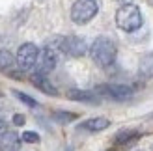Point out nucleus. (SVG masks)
<instances>
[{
  "instance_id": "5",
  "label": "nucleus",
  "mask_w": 153,
  "mask_h": 151,
  "mask_svg": "<svg viewBox=\"0 0 153 151\" xmlns=\"http://www.w3.org/2000/svg\"><path fill=\"white\" fill-rule=\"evenodd\" d=\"M39 60V49L34 43H25L21 45L17 50V65L22 71H28L36 65V62Z\"/></svg>"
},
{
  "instance_id": "17",
  "label": "nucleus",
  "mask_w": 153,
  "mask_h": 151,
  "mask_svg": "<svg viewBox=\"0 0 153 151\" xmlns=\"http://www.w3.org/2000/svg\"><path fill=\"white\" fill-rule=\"evenodd\" d=\"M15 95H17V99L19 101H22L25 104H28V107H37V101H34L30 95H26V93H22V92H13Z\"/></svg>"
},
{
  "instance_id": "18",
  "label": "nucleus",
  "mask_w": 153,
  "mask_h": 151,
  "mask_svg": "<svg viewBox=\"0 0 153 151\" xmlns=\"http://www.w3.org/2000/svg\"><path fill=\"white\" fill-rule=\"evenodd\" d=\"M13 123L15 125H25V116H22V114H15L13 116Z\"/></svg>"
},
{
  "instance_id": "16",
  "label": "nucleus",
  "mask_w": 153,
  "mask_h": 151,
  "mask_svg": "<svg viewBox=\"0 0 153 151\" xmlns=\"http://www.w3.org/2000/svg\"><path fill=\"white\" fill-rule=\"evenodd\" d=\"M131 138H136V132L134 131H125V132L118 134L116 142H118V144H127V142H131Z\"/></svg>"
},
{
  "instance_id": "14",
  "label": "nucleus",
  "mask_w": 153,
  "mask_h": 151,
  "mask_svg": "<svg viewBox=\"0 0 153 151\" xmlns=\"http://www.w3.org/2000/svg\"><path fill=\"white\" fill-rule=\"evenodd\" d=\"M76 118V114H71V112H56L54 114V119L60 123H67V121H73Z\"/></svg>"
},
{
  "instance_id": "1",
  "label": "nucleus",
  "mask_w": 153,
  "mask_h": 151,
  "mask_svg": "<svg viewBox=\"0 0 153 151\" xmlns=\"http://www.w3.org/2000/svg\"><path fill=\"white\" fill-rule=\"evenodd\" d=\"M116 52H118L116 43H114L110 37H105V36L97 37L90 47V56L95 62V65H99V67L110 65L114 60H116Z\"/></svg>"
},
{
  "instance_id": "8",
  "label": "nucleus",
  "mask_w": 153,
  "mask_h": 151,
  "mask_svg": "<svg viewBox=\"0 0 153 151\" xmlns=\"http://www.w3.org/2000/svg\"><path fill=\"white\" fill-rule=\"evenodd\" d=\"M30 80H32V84H34L37 90H41L43 93H47V95H58V90L52 86V82L45 77L43 73H39V71L34 73L32 77H30Z\"/></svg>"
},
{
  "instance_id": "11",
  "label": "nucleus",
  "mask_w": 153,
  "mask_h": 151,
  "mask_svg": "<svg viewBox=\"0 0 153 151\" xmlns=\"http://www.w3.org/2000/svg\"><path fill=\"white\" fill-rule=\"evenodd\" d=\"M108 125H110V121L106 118H91V119H86L80 125V129L90 131V132H99V131H105Z\"/></svg>"
},
{
  "instance_id": "13",
  "label": "nucleus",
  "mask_w": 153,
  "mask_h": 151,
  "mask_svg": "<svg viewBox=\"0 0 153 151\" xmlns=\"http://www.w3.org/2000/svg\"><path fill=\"white\" fill-rule=\"evenodd\" d=\"M15 62H17V58L10 50H0V71H11Z\"/></svg>"
},
{
  "instance_id": "3",
  "label": "nucleus",
  "mask_w": 153,
  "mask_h": 151,
  "mask_svg": "<svg viewBox=\"0 0 153 151\" xmlns=\"http://www.w3.org/2000/svg\"><path fill=\"white\" fill-rule=\"evenodd\" d=\"M60 50H62V37H56L54 41L47 43V47L39 52V73L45 75L54 69L60 58Z\"/></svg>"
},
{
  "instance_id": "4",
  "label": "nucleus",
  "mask_w": 153,
  "mask_h": 151,
  "mask_svg": "<svg viewBox=\"0 0 153 151\" xmlns=\"http://www.w3.org/2000/svg\"><path fill=\"white\" fill-rule=\"evenodd\" d=\"M99 4L97 0H76L71 7V19L76 24H86L97 15Z\"/></svg>"
},
{
  "instance_id": "9",
  "label": "nucleus",
  "mask_w": 153,
  "mask_h": 151,
  "mask_svg": "<svg viewBox=\"0 0 153 151\" xmlns=\"http://www.w3.org/2000/svg\"><path fill=\"white\" fill-rule=\"evenodd\" d=\"M21 149V138L17 132L7 131L4 136H0V151H19Z\"/></svg>"
},
{
  "instance_id": "6",
  "label": "nucleus",
  "mask_w": 153,
  "mask_h": 151,
  "mask_svg": "<svg viewBox=\"0 0 153 151\" xmlns=\"http://www.w3.org/2000/svg\"><path fill=\"white\" fill-rule=\"evenodd\" d=\"M62 50L67 56L80 58V56L86 54L90 49H88V43H86L84 37H80V36H67V37L62 39Z\"/></svg>"
},
{
  "instance_id": "19",
  "label": "nucleus",
  "mask_w": 153,
  "mask_h": 151,
  "mask_svg": "<svg viewBox=\"0 0 153 151\" xmlns=\"http://www.w3.org/2000/svg\"><path fill=\"white\" fill-rule=\"evenodd\" d=\"M6 132H7V123H6V121H2V119H0V136H4Z\"/></svg>"
},
{
  "instance_id": "21",
  "label": "nucleus",
  "mask_w": 153,
  "mask_h": 151,
  "mask_svg": "<svg viewBox=\"0 0 153 151\" xmlns=\"http://www.w3.org/2000/svg\"><path fill=\"white\" fill-rule=\"evenodd\" d=\"M151 2H153V0H151Z\"/></svg>"
},
{
  "instance_id": "20",
  "label": "nucleus",
  "mask_w": 153,
  "mask_h": 151,
  "mask_svg": "<svg viewBox=\"0 0 153 151\" xmlns=\"http://www.w3.org/2000/svg\"><path fill=\"white\" fill-rule=\"evenodd\" d=\"M118 2H120V4H131L133 0H118Z\"/></svg>"
},
{
  "instance_id": "7",
  "label": "nucleus",
  "mask_w": 153,
  "mask_h": 151,
  "mask_svg": "<svg viewBox=\"0 0 153 151\" xmlns=\"http://www.w3.org/2000/svg\"><path fill=\"white\" fill-rule=\"evenodd\" d=\"M97 93L108 97V99H114V101H125L133 95V88L123 86V84H105V86L97 88Z\"/></svg>"
},
{
  "instance_id": "10",
  "label": "nucleus",
  "mask_w": 153,
  "mask_h": 151,
  "mask_svg": "<svg viewBox=\"0 0 153 151\" xmlns=\"http://www.w3.org/2000/svg\"><path fill=\"white\" fill-rule=\"evenodd\" d=\"M138 77L142 80H149L153 78V52L140 58V65H138Z\"/></svg>"
},
{
  "instance_id": "2",
  "label": "nucleus",
  "mask_w": 153,
  "mask_h": 151,
  "mask_svg": "<svg viewBox=\"0 0 153 151\" xmlns=\"http://www.w3.org/2000/svg\"><path fill=\"white\" fill-rule=\"evenodd\" d=\"M116 24L123 32H134L142 26V13L133 4H123L116 11Z\"/></svg>"
},
{
  "instance_id": "12",
  "label": "nucleus",
  "mask_w": 153,
  "mask_h": 151,
  "mask_svg": "<svg viewBox=\"0 0 153 151\" xmlns=\"http://www.w3.org/2000/svg\"><path fill=\"white\" fill-rule=\"evenodd\" d=\"M67 97L73 101H80V103H97V95L91 92H82V90H71Z\"/></svg>"
},
{
  "instance_id": "15",
  "label": "nucleus",
  "mask_w": 153,
  "mask_h": 151,
  "mask_svg": "<svg viewBox=\"0 0 153 151\" xmlns=\"http://www.w3.org/2000/svg\"><path fill=\"white\" fill-rule=\"evenodd\" d=\"M21 140L28 142V144H37V142H39V134L32 132V131H25V132H22V136H21Z\"/></svg>"
}]
</instances>
